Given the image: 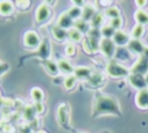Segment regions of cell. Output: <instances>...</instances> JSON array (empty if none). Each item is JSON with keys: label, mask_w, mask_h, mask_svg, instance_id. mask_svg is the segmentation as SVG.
I'll use <instances>...</instances> for the list:
<instances>
[{"label": "cell", "mask_w": 148, "mask_h": 133, "mask_svg": "<svg viewBox=\"0 0 148 133\" xmlns=\"http://www.w3.org/2000/svg\"><path fill=\"white\" fill-rule=\"evenodd\" d=\"M92 114L94 117L104 116V114H120V106L117 98L97 93L94 98V106H92Z\"/></svg>", "instance_id": "cell-1"}, {"label": "cell", "mask_w": 148, "mask_h": 133, "mask_svg": "<svg viewBox=\"0 0 148 133\" xmlns=\"http://www.w3.org/2000/svg\"><path fill=\"white\" fill-rule=\"evenodd\" d=\"M106 73L111 77L119 79V77L128 76L131 74V69L125 67L124 65L117 62L116 60H110L108 62V65H106Z\"/></svg>", "instance_id": "cell-2"}, {"label": "cell", "mask_w": 148, "mask_h": 133, "mask_svg": "<svg viewBox=\"0 0 148 133\" xmlns=\"http://www.w3.org/2000/svg\"><path fill=\"white\" fill-rule=\"evenodd\" d=\"M99 50L106 58L111 59L112 57H114L117 49H116V44L113 43V40L111 38H103L99 42Z\"/></svg>", "instance_id": "cell-3"}, {"label": "cell", "mask_w": 148, "mask_h": 133, "mask_svg": "<svg viewBox=\"0 0 148 133\" xmlns=\"http://www.w3.org/2000/svg\"><path fill=\"white\" fill-rule=\"evenodd\" d=\"M57 118L60 125L66 126L69 121V109L66 103H61L57 109Z\"/></svg>", "instance_id": "cell-4"}, {"label": "cell", "mask_w": 148, "mask_h": 133, "mask_svg": "<svg viewBox=\"0 0 148 133\" xmlns=\"http://www.w3.org/2000/svg\"><path fill=\"white\" fill-rule=\"evenodd\" d=\"M24 45L30 49H36L40 45V38L35 31H27L24 34Z\"/></svg>", "instance_id": "cell-5"}, {"label": "cell", "mask_w": 148, "mask_h": 133, "mask_svg": "<svg viewBox=\"0 0 148 133\" xmlns=\"http://www.w3.org/2000/svg\"><path fill=\"white\" fill-rule=\"evenodd\" d=\"M131 69V73H134V74H141V75H146L148 73V60L140 57L135 64L132 66Z\"/></svg>", "instance_id": "cell-6"}, {"label": "cell", "mask_w": 148, "mask_h": 133, "mask_svg": "<svg viewBox=\"0 0 148 133\" xmlns=\"http://www.w3.org/2000/svg\"><path fill=\"white\" fill-rule=\"evenodd\" d=\"M128 81H130L131 86L134 87V88H136L138 90H141V89H146L147 88V83H146L145 76L141 75V74L131 73L128 75Z\"/></svg>", "instance_id": "cell-7"}, {"label": "cell", "mask_w": 148, "mask_h": 133, "mask_svg": "<svg viewBox=\"0 0 148 133\" xmlns=\"http://www.w3.org/2000/svg\"><path fill=\"white\" fill-rule=\"evenodd\" d=\"M135 104L139 109L146 110L148 109V89H141L138 90L135 95Z\"/></svg>", "instance_id": "cell-8"}, {"label": "cell", "mask_w": 148, "mask_h": 133, "mask_svg": "<svg viewBox=\"0 0 148 133\" xmlns=\"http://www.w3.org/2000/svg\"><path fill=\"white\" fill-rule=\"evenodd\" d=\"M112 40H113V43H114L117 46L123 47V46L127 45L131 39H130L128 34H126L125 31H121V30H117V31L114 32L113 37H112Z\"/></svg>", "instance_id": "cell-9"}, {"label": "cell", "mask_w": 148, "mask_h": 133, "mask_svg": "<svg viewBox=\"0 0 148 133\" xmlns=\"http://www.w3.org/2000/svg\"><path fill=\"white\" fill-rule=\"evenodd\" d=\"M83 47L87 53H95L99 49V39L87 36V38L83 43Z\"/></svg>", "instance_id": "cell-10"}, {"label": "cell", "mask_w": 148, "mask_h": 133, "mask_svg": "<svg viewBox=\"0 0 148 133\" xmlns=\"http://www.w3.org/2000/svg\"><path fill=\"white\" fill-rule=\"evenodd\" d=\"M74 24V20L67 14V12L62 13L59 15V19H58V22H57V25L62 28V29H72V25Z\"/></svg>", "instance_id": "cell-11"}, {"label": "cell", "mask_w": 148, "mask_h": 133, "mask_svg": "<svg viewBox=\"0 0 148 133\" xmlns=\"http://www.w3.org/2000/svg\"><path fill=\"white\" fill-rule=\"evenodd\" d=\"M92 74V71L87 66H80L74 69V76L79 80H88Z\"/></svg>", "instance_id": "cell-12"}, {"label": "cell", "mask_w": 148, "mask_h": 133, "mask_svg": "<svg viewBox=\"0 0 148 133\" xmlns=\"http://www.w3.org/2000/svg\"><path fill=\"white\" fill-rule=\"evenodd\" d=\"M50 15V8L46 3H42L38 6L37 10H36V20L38 22H44L45 20H47Z\"/></svg>", "instance_id": "cell-13"}, {"label": "cell", "mask_w": 148, "mask_h": 133, "mask_svg": "<svg viewBox=\"0 0 148 133\" xmlns=\"http://www.w3.org/2000/svg\"><path fill=\"white\" fill-rule=\"evenodd\" d=\"M145 47H146V46H145L139 39H131L130 43L127 44V49L130 50V52L135 53V54H139V56L142 54Z\"/></svg>", "instance_id": "cell-14"}, {"label": "cell", "mask_w": 148, "mask_h": 133, "mask_svg": "<svg viewBox=\"0 0 148 133\" xmlns=\"http://www.w3.org/2000/svg\"><path fill=\"white\" fill-rule=\"evenodd\" d=\"M58 67H59V72L67 74V75H72L74 74V69L75 67L72 65V62H69L66 59H60L58 61Z\"/></svg>", "instance_id": "cell-15"}, {"label": "cell", "mask_w": 148, "mask_h": 133, "mask_svg": "<svg viewBox=\"0 0 148 133\" xmlns=\"http://www.w3.org/2000/svg\"><path fill=\"white\" fill-rule=\"evenodd\" d=\"M44 67L46 69V72L52 75V76H57L59 74V67H58V62L51 60V59H47L44 61Z\"/></svg>", "instance_id": "cell-16"}, {"label": "cell", "mask_w": 148, "mask_h": 133, "mask_svg": "<svg viewBox=\"0 0 148 133\" xmlns=\"http://www.w3.org/2000/svg\"><path fill=\"white\" fill-rule=\"evenodd\" d=\"M95 14H96L95 7L91 6V5H86V6L82 8V16H81V19H82L83 21L88 22V21H90V20L94 17Z\"/></svg>", "instance_id": "cell-17"}, {"label": "cell", "mask_w": 148, "mask_h": 133, "mask_svg": "<svg viewBox=\"0 0 148 133\" xmlns=\"http://www.w3.org/2000/svg\"><path fill=\"white\" fill-rule=\"evenodd\" d=\"M89 81V84L92 86V87H98V86H102L104 83V75L102 73H92L91 76L88 79Z\"/></svg>", "instance_id": "cell-18"}, {"label": "cell", "mask_w": 148, "mask_h": 133, "mask_svg": "<svg viewBox=\"0 0 148 133\" xmlns=\"http://www.w3.org/2000/svg\"><path fill=\"white\" fill-rule=\"evenodd\" d=\"M134 17H135L138 24L145 25V24L148 23V13L145 12L143 9H141V8H139V9L134 13Z\"/></svg>", "instance_id": "cell-19"}, {"label": "cell", "mask_w": 148, "mask_h": 133, "mask_svg": "<svg viewBox=\"0 0 148 133\" xmlns=\"http://www.w3.org/2000/svg\"><path fill=\"white\" fill-rule=\"evenodd\" d=\"M14 6L10 0H0V14L1 15H8L12 13Z\"/></svg>", "instance_id": "cell-20"}, {"label": "cell", "mask_w": 148, "mask_h": 133, "mask_svg": "<svg viewBox=\"0 0 148 133\" xmlns=\"http://www.w3.org/2000/svg\"><path fill=\"white\" fill-rule=\"evenodd\" d=\"M52 35H53V37H54L57 40L62 42V40L67 37V31H66L65 29L58 27V25H54V27L52 28Z\"/></svg>", "instance_id": "cell-21"}, {"label": "cell", "mask_w": 148, "mask_h": 133, "mask_svg": "<svg viewBox=\"0 0 148 133\" xmlns=\"http://www.w3.org/2000/svg\"><path fill=\"white\" fill-rule=\"evenodd\" d=\"M36 113H37V111H36V109H35V105H34V106H32V105H28V106H25V109L23 110V117H24V119L28 120V121L35 120Z\"/></svg>", "instance_id": "cell-22"}, {"label": "cell", "mask_w": 148, "mask_h": 133, "mask_svg": "<svg viewBox=\"0 0 148 133\" xmlns=\"http://www.w3.org/2000/svg\"><path fill=\"white\" fill-rule=\"evenodd\" d=\"M30 93H31V97H32V99L35 101V103H40V102H43V99H44V93H43V90H42L40 88L35 87V88L31 89Z\"/></svg>", "instance_id": "cell-23"}, {"label": "cell", "mask_w": 148, "mask_h": 133, "mask_svg": "<svg viewBox=\"0 0 148 133\" xmlns=\"http://www.w3.org/2000/svg\"><path fill=\"white\" fill-rule=\"evenodd\" d=\"M67 37L72 40V42H80L82 38V32L79 31L76 28H72L69 29V31L67 32Z\"/></svg>", "instance_id": "cell-24"}, {"label": "cell", "mask_w": 148, "mask_h": 133, "mask_svg": "<svg viewBox=\"0 0 148 133\" xmlns=\"http://www.w3.org/2000/svg\"><path fill=\"white\" fill-rule=\"evenodd\" d=\"M67 14L73 19V20H79L82 16V8L74 6L72 8H69V10H67Z\"/></svg>", "instance_id": "cell-25"}, {"label": "cell", "mask_w": 148, "mask_h": 133, "mask_svg": "<svg viewBox=\"0 0 148 133\" xmlns=\"http://www.w3.org/2000/svg\"><path fill=\"white\" fill-rule=\"evenodd\" d=\"M145 32V27L142 24H136L134 25V28L132 29V32H131V36L133 37V39H139Z\"/></svg>", "instance_id": "cell-26"}, {"label": "cell", "mask_w": 148, "mask_h": 133, "mask_svg": "<svg viewBox=\"0 0 148 133\" xmlns=\"http://www.w3.org/2000/svg\"><path fill=\"white\" fill-rule=\"evenodd\" d=\"M103 15L101 14V13H96L95 15H94V17L90 20V25L94 28V29H97L98 27H101L102 25V23H103Z\"/></svg>", "instance_id": "cell-27"}, {"label": "cell", "mask_w": 148, "mask_h": 133, "mask_svg": "<svg viewBox=\"0 0 148 133\" xmlns=\"http://www.w3.org/2000/svg\"><path fill=\"white\" fill-rule=\"evenodd\" d=\"M114 32H116V30H114L110 24H109V25H104V27H102V29H101V34H102V36H103L104 38H111V37H113Z\"/></svg>", "instance_id": "cell-28"}, {"label": "cell", "mask_w": 148, "mask_h": 133, "mask_svg": "<svg viewBox=\"0 0 148 133\" xmlns=\"http://www.w3.org/2000/svg\"><path fill=\"white\" fill-rule=\"evenodd\" d=\"M76 80H77V79L74 76V74H72V75H68V76L65 79V81H64V86H65V88H66L67 90H71V89H73V88L75 87Z\"/></svg>", "instance_id": "cell-29"}, {"label": "cell", "mask_w": 148, "mask_h": 133, "mask_svg": "<svg viewBox=\"0 0 148 133\" xmlns=\"http://www.w3.org/2000/svg\"><path fill=\"white\" fill-rule=\"evenodd\" d=\"M74 25H75V28H76L79 31H81V32H83V31H89V30H90V29H89V25H88V22L83 21L82 19L76 20V21L74 22Z\"/></svg>", "instance_id": "cell-30"}, {"label": "cell", "mask_w": 148, "mask_h": 133, "mask_svg": "<svg viewBox=\"0 0 148 133\" xmlns=\"http://www.w3.org/2000/svg\"><path fill=\"white\" fill-rule=\"evenodd\" d=\"M119 9L118 7H109L106 10H105V15L110 19H114V17H119Z\"/></svg>", "instance_id": "cell-31"}, {"label": "cell", "mask_w": 148, "mask_h": 133, "mask_svg": "<svg viewBox=\"0 0 148 133\" xmlns=\"http://www.w3.org/2000/svg\"><path fill=\"white\" fill-rule=\"evenodd\" d=\"M121 24H123V19L119 16V17H114V19H111V21H110V25L117 31V30H119L120 29V27H121Z\"/></svg>", "instance_id": "cell-32"}, {"label": "cell", "mask_w": 148, "mask_h": 133, "mask_svg": "<svg viewBox=\"0 0 148 133\" xmlns=\"http://www.w3.org/2000/svg\"><path fill=\"white\" fill-rule=\"evenodd\" d=\"M75 45L73 44V43H69V44H67L66 45V47H65V52H66V54L68 56V57H73L74 54H75Z\"/></svg>", "instance_id": "cell-33"}, {"label": "cell", "mask_w": 148, "mask_h": 133, "mask_svg": "<svg viewBox=\"0 0 148 133\" xmlns=\"http://www.w3.org/2000/svg\"><path fill=\"white\" fill-rule=\"evenodd\" d=\"M15 5L20 9H27L30 5V0H15Z\"/></svg>", "instance_id": "cell-34"}, {"label": "cell", "mask_w": 148, "mask_h": 133, "mask_svg": "<svg viewBox=\"0 0 148 133\" xmlns=\"http://www.w3.org/2000/svg\"><path fill=\"white\" fill-rule=\"evenodd\" d=\"M35 109H36L37 113H43V112H44V105H43V102H40V103H35Z\"/></svg>", "instance_id": "cell-35"}, {"label": "cell", "mask_w": 148, "mask_h": 133, "mask_svg": "<svg viewBox=\"0 0 148 133\" xmlns=\"http://www.w3.org/2000/svg\"><path fill=\"white\" fill-rule=\"evenodd\" d=\"M135 3H136V6H138L139 8H141V9H142V7H145V6H146L147 0H135Z\"/></svg>", "instance_id": "cell-36"}, {"label": "cell", "mask_w": 148, "mask_h": 133, "mask_svg": "<svg viewBox=\"0 0 148 133\" xmlns=\"http://www.w3.org/2000/svg\"><path fill=\"white\" fill-rule=\"evenodd\" d=\"M7 68H8V65L7 64H0V75L3 74Z\"/></svg>", "instance_id": "cell-37"}, {"label": "cell", "mask_w": 148, "mask_h": 133, "mask_svg": "<svg viewBox=\"0 0 148 133\" xmlns=\"http://www.w3.org/2000/svg\"><path fill=\"white\" fill-rule=\"evenodd\" d=\"M72 2H73L75 6H77V7H81V6L84 3V0H72Z\"/></svg>", "instance_id": "cell-38"}, {"label": "cell", "mask_w": 148, "mask_h": 133, "mask_svg": "<svg viewBox=\"0 0 148 133\" xmlns=\"http://www.w3.org/2000/svg\"><path fill=\"white\" fill-rule=\"evenodd\" d=\"M140 57H142V58H145V59L148 60V46L145 47V50H143V52H142V54Z\"/></svg>", "instance_id": "cell-39"}, {"label": "cell", "mask_w": 148, "mask_h": 133, "mask_svg": "<svg viewBox=\"0 0 148 133\" xmlns=\"http://www.w3.org/2000/svg\"><path fill=\"white\" fill-rule=\"evenodd\" d=\"M111 1H112V0H99L101 5H102V6H104V7H108V6L111 3Z\"/></svg>", "instance_id": "cell-40"}, {"label": "cell", "mask_w": 148, "mask_h": 133, "mask_svg": "<svg viewBox=\"0 0 148 133\" xmlns=\"http://www.w3.org/2000/svg\"><path fill=\"white\" fill-rule=\"evenodd\" d=\"M145 80H146V83H147V86H148V73L145 75Z\"/></svg>", "instance_id": "cell-41"}, {"label": "cell", "mask_w": 148, "mask_h": 133, "mask_svg": "<svg viewBox=\"0 0 148 133\" xmlns=\"http://www.w3.org/2000/svg\"><path fill=\"white\" fill-rule=\"evenodd\" d=\"M45 1H46V2H47V3H51V2H52V1H53V0H45Z\"/></svg>", "instance_id": "cell-42"}, {"label": "cell", "mask_w": 148, "mask_h": 133, "mask_svg": "<svg viewBox=\"0 0 148 133\" xmlns=\"http://www.w3.org/2000/svg\"><path fill=\"white\" fill-rule=\"evenodd\" d=\"M37 133H46V132H45V131H43V130H42V131H38V132H37Z\"/></svg>", "instance_id": "cell-43"}, {"label": "cell", "mask_w": 148, "mask_h": 133, "mask_svg": "<svg viewBox=\"0 0 148 133\" xmlns=\"http://www.w3.org/2000/svg\"><path fill=\"white\" fill-rule=\"evenodd\" d=\"M1 103H2V102H1V98H0V105H1Z\"/></svg>", "instance_id": "cell-44"}, {"label": "cell", "mask_w": 148, "mask_h": 133, "mask_svg": "<svg viewBox=\"0 0 148 133\" xmlns=\"http://www.w3.org/2000/svg\"><path fill=\"white\" fill-rule=\"evenodd\" d=\"M79 133H84V132H79Z\"/></svg>", "instance_id": "cell-45"}]
</instances>
